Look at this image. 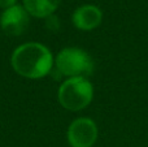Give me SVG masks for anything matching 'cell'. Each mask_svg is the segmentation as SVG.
<instances>
[{
	"mask_svg": "<svg viewBox=\"0 0 148 147\" xmlns=\"http://www.w3.org/2000/svg\"><path fill=\"white\" fill-rule=\"evenodd\" d=\"M72 20L77 29L83 31H90L101 23L103 13L100 8L91 4H86L74 10Z\"/></svg>",
	"mask_w": 148,
	"mask_h": 147,
	"instance_id": "obj_6",
	"label": "cell"
},
{
	"mask_svg": "<svg viewBox=\"0 0 148 147\" xmlns=\"http://www.w3.org/2000/svg\"><path fill=\"white\" fill-rule=\"evenodd\" d=\"M53 68L62 77H87L94 70V61L84 49L68 47L57 54Z\"/></svg>",
	"mask_w": 148,
	"mask_h": 147,
	"instance_id": "obj_3",
	"label": "cell"
},
{
	"mask_svg": "<svg viewBox=\"0 0 148 147\" xmlns=\"http://www.w3.org/2000/svg\"><path fill=\"white\" fill-rule=\"evenodd\" d=\"M0 26L8 35H21L29 26L27 10L25 9V7L17 4L8 9H4V12L0 16Z\"/></svg>",
	"mask_w": 148,
	"mask_h": 147,
	"instance_id": "obj_5",
	"label": "cell"
},
{
	"mask_svg": "<svg viewBox=\"0 0 148 147\" xmlns=\"http://www.w3.org/2000/svg\"><path fill=\"white\" fill-rule=\"evenodd\" d=\"M46 27L51 31H57L60 27L59 18L55 14H51V16H48V17H46Z\"/></svg>",
	"mask_w": 148,
	"mask_h": 147,
	"instance_id": "obj_8",
	"label": "cell"
},
{
	"mask_svg": "<svg viewBox=\"0 0 148 147\" xmlns=\"http://www.w3.org/2000/svg\"><path fill=\"white\" fill-rule=\"evenodd\" d=\"M97 139V126L88 117L74 120L68 129V142L72 147H92Z\"/></svg>",
	"mask_w": 148,
	"mask_h": 147,
	"instance_id": "obj_4",
	"label": "cell"
},
{
	"mask_svg": "<svg viewBox=\"0 0 148 147\" xmlns=\"http://www.w3.org/2000/svg\"><path fill=\"white\" fill-rule=\"evenodd\" d=\"M16 1H17V0H0V8L8 9V8L16 5Z\"/></svg>",
	"mask_w": 148,
	"mask_h": 147,
	"instance_id": "obj_9",
	"label": "cell"
},
{
	"mask_svg": "<svg viewBox=\"0 0 148 147\" xmlns=\"http://www.w3.org/2000/svg\"><path fill=\"white\" fill-rule=\"evenodd\" d=\"M10 63L16 73L31 80L49 74L55 64L51 51L43 44L34 42L17 47L12 54Z\"/></svg>",
	"mask_w": 148,
	"mask_h": 147,
	"instance_id": "obj_1",
	"label": "cell"
},
{
	"mask_svg": "<svg viewBox=\"0 0 148 147\" xmlns=\"http://www.w3.org/2000/svg\"><path fill=\"white\" fill-rule=\"evenodd\" d=\"M59 102L69 111H81L91 103L94 87L87 77L68 78L59 87Z\"/></svg>",
	"mask_w": 148,
	"mask_h": 147,
	"instance_id": "obj_2",
	"label": "cell"
},
{
	"mask_svg": "<svg viewBox=\"0 0 148 147\" xmlns=\"http://www.w3.org/2000/svg\"><path fill=\"white\" fill-rule=\"evenodd\" d=\"M61 4V0H23V7L29 14L38 18H46L53 14Z\"/></svg>",
	"mask_w": 148,
	"mask_h": 147,
	"instance_id": "obj_7",
	"label": "cell"
}]
</instances>
